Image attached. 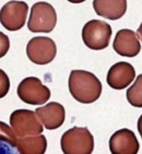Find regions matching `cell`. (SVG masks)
<instances>
[{
  "mask_svg": "<svg viewBox=\"0 0 142 154\" xmlns=\"http://www.w3.org/2000/svg\"><path fill=\"white\" fill-rule=\"evenodd\" d=\"M69 91L79 103H92L102 92V85L97 77L84 70H73L69 76Z\"/></svg>",
  "mask_w": 142,
  "mask_h": 154,
  "instance_id": "6da1fadb",
  "label": "cell"
},
{
  "mask_svg": "<svg viewBox=\"0 0 142 154\" xmlns=\"http://www.w3.org/2000/svg\"><path fill=\"white\" fill-rule=\"evenodd\" d=\"M56 52L54 41L46 36H35L26 45V54L29 60L39 65L50 63L55 58Z\"/></svg>",
  "mask_w": 142,
  "mask_h": 154,
  "instance_id": "52a82bcc",
  "label": "cell"
},
{
  "mask_svg": "<svg viewBox=\"0 0 142 154\" xmlns=\"http://www.w3.org/2000/svg\"><path fill=\"white\" fill-rule=\"evenodd\" d=\"M111 154H137L139 143L135 133L128 129H121L112 134L109 141Z\"/></svg>",
  "mask_w": 142,
  "mask_h": 154,
  "instance_id": "9c48e42d",
  "label": "cell"
},
{
  "mask_svg": "<svg viewBox=\"0 0 142 154\" xmlns=\"http://www.w3.org/2000/svg\"><path fill=\"white\" fill-rule=\"evenodd\" d=\"M10 125L17 138L42 134L44 127L35 112L26 109L14 111L10 115Z\"/></svg>",
  "mask_w": 142,
  "mask_h": 154,
  "instance_id": "3957f363",
  "label": "cell"
},
{
  "mask_svg": "<svg viewBox=\"0 0 142 154\" xmlns=\"http://www.w3.org/2000/svg\"><path fill=\"white\" fill-rule=\"evenodd\" d=\"M128 102L134 107H142V73L139 74L135 83L127 90L126 93Z\"/></svg>",
  "mask_w": 142,
  "mask_h": 154,
  "instance_id": "9a60e30c",
  "label": "cell"
},
{
  "mask_svg": "<svg viewBox=\"0 0 142 154\" xmlns=\"http://www.w3.org/2000/svg\"><path fill=\"white\" fill-rule=\"evenodd\" d=\"M135 77V69L129 63L119 62L110 68L107 74V83L112 89L123 90L134 81Z\"/></svg>",
  "mask_w": 142,
  "mask_h": 154,
  "instance_id": "30bf717a",
  "label": "cell"
},
{
  "mask_svg": "<svg viewBox=\"0 0 142 154\" xmlns=\"http://www.w3.org/2000/svg\"><path fill=\"white\" fill-rule=\"evenodd\" d=\"M56 22L57 16L53 6L37 2L31 8L27 27L33 33H50L54 29Z\"/></svg>",
  "mask_w": 142,
  "mask_h": 154,
  "instance_id": "277c9868",
  "label": "cell"
},
{
  "mask_svg": "<svg viewBox=\"0 0 142 154\" xmlns=\"http://www.w3.org/2000/svg\"><path fill=\"white\" fill-rule=\"evenodd\" d=\"M96 14L110 20L121 18L127 10V0H93Z\"/></svg>",
  "mask_w": 142,
  "mask_h": 154,
  "instance_id": "4fadbf2b",
  "label": "cell"
},
{
  "mask_svg": "<svg viewBox=\"0 0 142 154\" xmlns=\"http://www.w3.org/2000/svg\"><path fill=\"white\" fill-rule=\"evenodd\" d=\"M17 95L21 101L27 104L41 105L48 102L51 91L37 77L30 76L22 80L18 85Z\"/></svg>",
  "mask_w": 142,
  "mask_h": 154,
  "instance_id": "8992f818",
  "label": "cell"
},
{
  "mask_svg": "<svg viewBox=\"0 0 142 154\" xmlns=\"http://www.w3.org/2000/svg\"><path fill=\"white\" fill-rule=\"evenodd\" d=\"M35 113L41 123L47 130H56L60 128L65 121L64 107L55 102L49 103L35 110Z\"/></svg>",
  "mask_w": 142,
  "mask_h": 154,
  "instance_id": "7c38bea8",
  "label": "cell"
},
{
  "mask_svg": "<svg viewBox=\"0 0 142 154\" xmlns=\"http://www.w3.org/2000/svg\"><path fill=\"white\" fill-rule=\"evenodd\" d=\"M112 35L111 26L101 20H91L87 22L82 32L83 43L92 50H102L109 46Z\"/></svg>",
  "mask_w": 142,
  "mask_h": 154,
  "instance_id": "5b68a950",
  "label": "cell"
},
{
  "mask_svg": "<svg viewBox=\"0 0 142 154\" xmlns=\"http://www.w3.org/2000/svg\"><path fill=\"white\" fill-rule=\"evenodd\" d=\"M10 47V41L7 35L0 32V58L4 57Z\"/></svg>",
  "mask_w": 142,
  "mask_h": 154,
  "instance_id": "ac0fdd59",
  "label": "cell"
},
{
  "mask_svg": "<svg viewBox=\"0 0 142 154\" xmlns=\"http://www.w3.org/2000/svg\"><path fill=\"white\" fill-rule=\"evenodd\" d=\"M137 131H138L139 135L142 139V114L140 115V117L137 120Z\"/></svg>",
  "mask_w": 142,
  "mask_h": 154,
  "instance_id": "ffe728a7",
  "label": "cell"
},
{
  "mask_svg": "<svg viewBox=\"0 0 142 154\" xmlns=\"http://www.w3.org/2000/svg\"><path fill=\"white\" fill-rule=\"evenodd\" d=\"M63 154H92L94 138L86 127H74L65 131L61 139Z\"/></svg>",
  "mask_w": 142,
  "mask_h": 154,
  "instance_id": "7a4b0ae2",
  "label": "cell"
},
{
  "mask_svg": "<svg viewBox=\"0 0 142 154\" xmlns=\"http://www.w3.org/2000/svg\"><path fill=\"white\" fill-rule=\"evenodd\" d=\"M137 33V35L139 36V38H140V40H141V42H142V23H141V25L139 26V27H138Z\"/></svg>",
  "mask_w": 142,
  "mask_h": 154,
  "instance_id": "44dd1931",
  "label": "cell"
},
{
  "mask_svg": "<svg viewBox=\"0 0 142 154\" xmlns=\"http://www.w3.org/2000/svg\"><path fill=\"white\" fill-rule=\"evenodd\" d=\"M17 139L13 129L6 122L0 121V141L6 142L16 148Z\"/></svg>",
  "mask_w": 142,
  "mask_h": 154,
  "instance_id": "2e32d148",
  "label": "cell"
},
{
  "mask_svg": "<svg viewBox=\"0 0 142 154\" xmlns=\"http://www.w3.org/2000/svg\"><path fill=\"white\" fill-rule=\"evenodd\" d=\"M68 1L71 2V3H74V4H79V3L84 2L85 0H68Z\"/></svg>",
  "mask_w": 142,
  "mask_h": 154,
  "instance_id": "7402d4cb",
  "label": "cell"
},
{
  "mask_svg": "<svg viewBox=\"0 0 142 154\" xmlns=\"http://www.w3.org/2000/svg\"><path fill=\"white\" fill-rule=\"evenodd\" d=\"M28 13V5L24 1L8 2L0 10V23L8 31H17L25 24Z\"/></svg>",
  "mask_w": 142,
  "mask_h": 154,
  "instance_id": "ba28073f",
  "label": "cell"
},
{
  "mask_svg": "<svg viewBox=\"0 0 142 154\" xmlns=\"http://www.w3.org/2000/svg\"><path fill=\"white\" fill-rule=\"evenodd\" d=\"M0 154H19L15 147L11 145L0 141Z\"/></svg>",
  "mask_w": 142,
  "mask_h": 154,
  "instance_id": "d6986e66",
  "label": "cell"
},
{
  "mask_svg": "<svg viewBox=\"0 0 142 154\" xmlns=\"http://www.w3.org/2000/svg\"><path fill=\"white\" fill-rule=\"evenodd\" d=\"M10 80L5 71L0 69V99L4 98L9 92Z\"/></svg>",
  "mask_w": 142,
  "mask_h": 154,
  "instance_id": "e0dca14e",
  "label": "cell"
},
{
  "mask_svg": "<svg viewBox=\"0 0 142 154\" xmlns=\"http://www.w3.org/2000/svg\"><path fill=\"white\" fill-rule=\"evenodd\" d=\"M113 49L121 56H137L141 49L137 35L130 29L119 30L113 41Z\"/></svg>",
  "mask_w": 142,
  "mask_h": 154,
  "instance_id": "8fae6325",
  "label": "cell"
},
{
  "mask_svg": "<svg viewBox=\"0 0 142 154\" xmlns=\"http://www.w3.org/2000/svg\"><path fill=\"white\" fill-rule=\"evenodd\" d=\"M16 149L19 154H44L47 149V140L43 134L18 138Z\"/></svg>",
  "mask_w": 142,
  "mask_h": 154,
  "instance_id": "5bb4252c",
  "label": "cell"
}]
</instances>
